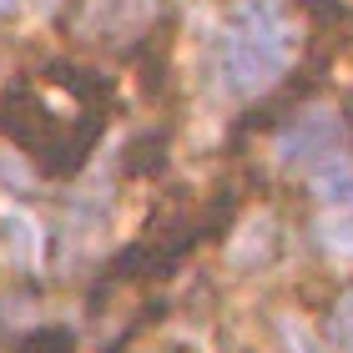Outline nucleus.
<instances>
[{"label": "nucleus", "mask_w": 353, "mask_h": 353, "mask_svg": "<svg viewBox=\"0 0 353 353\" xmlns=\"http://www.w3.org/2000/svg\"><path fill=\"white\" fill-rule=\"evenodd\" d=\"M288 46H293V36H288L283 15L272 6H263V0H248V6L232 15L228 36H222V51H217L222 86L237 91V96L263 91L272 76L283 71Z\"/></svg>", "instance_id": "obj_1"}, {"label": "nucleus", "mask_w": 353, "mask_h": 353, "mask_svg": "<svg viewBox=\"0 0 353 353\" xmlns=\"http://www.w3.org/2000/svg\"><path fill=\"white\" fill-rule=\"evenodd\" d=\"M339 137H343V126L333 117H298L278 137V152H283V162H318V157L339 152Z\"/></svg>", "instance_id": "obj_2"}, {"label": "nucleus", "mask_w": 353, "mask_h": 353, "mask_svg": "<svg viewBox=\"0 0 353 353\" xmlns=\"http://www.w3.org/2000/svg\"><path fill=\"white\" fill-rule=\"evenodd\" d=\"M313 192L323 207H339L348 212L353 207V152H328L313 162Z\"/></svg>", "instance_id": "obj_3"}, {"label": "nucleus", "mask_w": 353, "mask_h": 353, "mask_svg": "<svg viewBox=\"0 0 353 353\" xmlns=\"http://www.w3.org/2000/svg\"><path fill=\"white\" fill-rule=\"evenodd\" d=\"M328 339L339 343L343 353H353V293H343L339 308L328 313Z\"/></svg>", "instance_id": "obj_4"}, {"label": "nucleus", "mask_w": 353, "mask_h": 353, "mask_svg": "<svg viewBox=\"0 0 353 353\" xmlns=\"http://www.w3.org/2000/svg\"><path fill=\"white\" fill-rule=\"evenodd\" d=\"M15 10V0H0V15H10Z\"/></svg>", "instance_id": "obj_5"}]
</instances>
